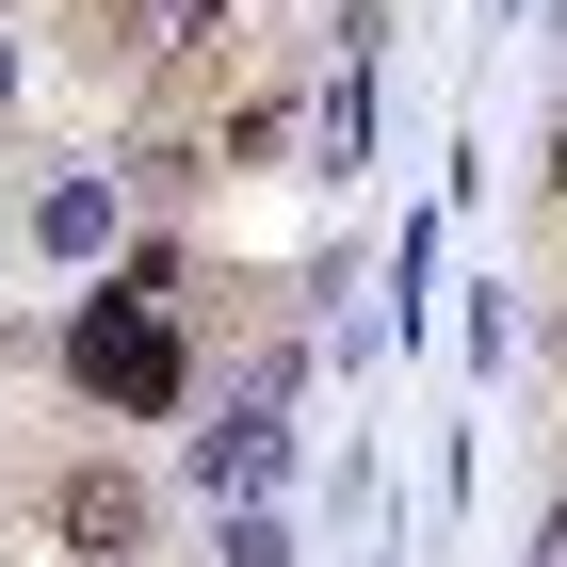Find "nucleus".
I'll list each match as a JSON object with an SVG mask.
<instances>
[{
  "mask_svg": "<svg viewBox=\"0 0 567 567\" xmlns=\"http://www.w3.org/2000/svg\"><path fill=\"white\" fill-rule=\"evenodd\" d=\"M292 390H308V341H292V324L244 341L212 390H195V454H178V486H195L212 519H244V503L292 486Z\"/></svg>",
  "mask_w": 567,
  "mask_h": 567,
  "instance_id": "obj_1",
  "label": "nucleus"
},
{
  "mask_svg": "<svg viewBox=\"0 0 567 567\" xmlns=\"http://www.w3.org/2000/svg\"><path fill=\"white\" fill-rule=\"evenodd\" d=\"M49 357H65V390H82L97 422H178V405H195V341H178V308H146V292H82Z\"/></svg>",
  "mask_w": 567,
  "mask_h": 567,
  "instance_id": "obj_2",
  "label": "nucleus"
},
{
  "mask_svg": "<svg viewBox=\"0 0 567 567\" xmlns=\"http://www.w3.org/2000/svg\"><path fill=\"white\" fill-rule=\"evenodd\" d=\"M49 535H65V567H146L163 551V486L131 454H65L49 471Z\"/></svg>",
  "mask_w": 567,
  "mask_h": 567,
  "instance_id": "obj_3",
  "label": "nucleus"
},
{
  "mask_svg": "<svg viewBox=\"0 0 567 567\" xmlns=\"http://www.w3.org/2000/svg\"><path fill=\"white\" fill-rule=\"evenodd\" d=\"M244 0H82V49L131 65V82H178V65H227Z\"/></svg>",
  "mask_w": 567,
  "mask_h": 567,
  "instance_id": "obj_4",
  "label": "nucleus"
},
{
  "mask_svg": "<svg viewBox=\"0 0 567 567\" xmlns=\"http://www.w3.org/2000/svg\"><path fill=\"white\" fill-rule=\"evenodd\" d=\"M17 244H33L49 276L131 260V178H114V163H49V178H33V212H17Z\"/></svg>",
  "mask_w": 567,
  "mask_h": 567,
  "instance_id": "obj_5",
  "label": "nucleus"
},
{
  "mask_svg": "<svg viewBox=\"0 0 567 567\" xmlns=\"http://www.w3.org/2000/svg\"><path fill=\"white\" fill-rule=\"evenodd\" d=\"M308 163H324V178L373 163V49H341V65L308 82Z\"/></svg>",
  "mask_w": 567,
  "mask_h": 567,
  "instance_id": "obj_6",
  "label": "nucleus"
},
{
  "mask_svg": "<svg viewBox=\"0 0 567 567\" xmlns=\"http://www.w3.org/2000/svg\"><path fill=\"white\" fill-rule=\"evenodd\" d=\"M212 567H292V519H276V503H244V519H212Z\"/></svg>",
  "mask_w": 567,
  "mask_h": 567,
  "instance_id": "obj_7",
  "label": "nucleus"
},
{
  "mask_svg": "<svg viewBox=\"0 0 567 567\" xmlns=\"http://www.w3.org/2000/svg\"><path fill=\"white\" fill-rule=\"evenodd\" d=\"M535 212L567 227V97H551V146H535Z\"/></svg>",
  "mask_w": 567,
  "mask_h": 567,
  "instance_id": "obj_8",
  "label": "nucleus"
},
{
  "mask_svg": "<svg viewBox=\"0 0 567 567\" xmlns=\"http://www.w3.org/2000/svg\"><path fill=\"white\" fill-rule=\"evenodd\" d=\"M519 567H567V486L535 503V551H519Z\"/></svg>",
  "mask_w": 567,
  "mask_h": 567,
  "instance_id": "obj_9",
  "label": "nucleus"
},
{
  "mask_svg": "<svg viewBox=\"0 0 567 567\" xmlns=\"http://www.w3.org/2000/svg\"><path fill=\"white\" fill-rule=\"evenodd\" d=\"M17 82H33V65H17V17H0V114H17Z\"/></svg>",
  "mask_w": 567,
  "mask_h": 567,
  "instance_id": "obj_10",
  "label": "nucleus"
},
{
  "mask_svg": "<svg viewBox=\"0 0 567 567\" xmlns=\"http://www.w3.org/2000/svg\"><path fill=\"white\" fill-rule=\"evenodd\" d=\"M551 357H567V292H551Z\"/></svg>",
  "mask_w": 567,
  "mask_h": 567,
  "instance_id": "obj_11",
  "label": "nucleus"
}]
</instances>
